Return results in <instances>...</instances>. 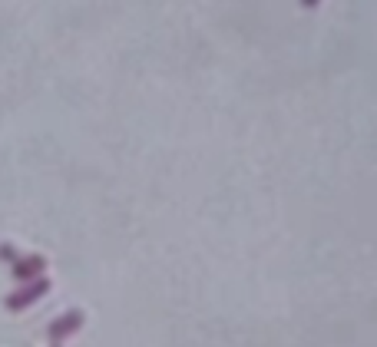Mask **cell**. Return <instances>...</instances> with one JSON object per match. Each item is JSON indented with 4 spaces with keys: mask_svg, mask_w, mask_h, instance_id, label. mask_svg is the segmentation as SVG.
<instances>
[{
    "mask_svg": "<svg viewBox=\"0 0 377 347\" xmlns=\"http://www.w3.org/2000/svg\"><path fill=\"white\" fill-rule=\"evenodd\" d=\"M13 258H17V248H13V245H0V261H4V265H10Z\"/></svg>",
    "mask_w": 377,
    "mask_h": 347,
    "instance_id": "4",
    "label": "cell"
},
{
    "mask_svg": "<svg viewBox=\"0 0 377 347\" xmlns=\"http://www.w3.org/2000/svg\"><path fill=\"white\" fill-rule=\"evenodd\" d=\"M47 294H50V278H47V271H43V275H37V278L20 281V288L10 291L7 298H4V308L7 311H23V308H30V304H37L40 298H47Z\"/></svg>",
    "mask_w": 377,
    "mask_h": 347,
    "instance_id": "1",
    "label": "cell"
},
{
    "mask_svg": "<svg viewBox=\"0 0 377 347\" xmlns=\"http://www.w3.org/2000/svg\"><path fill=\"white\" fill-rule=\"evenodd\" d=\"M10 265H13V268H10L13 281H30L47 271V258H43V255H17Z\"/></svg>",
    "mask_w": 377,
    "mask_h": 347,
    "instance_id": "3",
    "label": "cell"
},
{
    "mask_svg": "<svg viewBox=\"0 0 377 347\" xmlns=\"http://www.w3.org/2000/svg\"><path fill=\"white\" fill-rule=\"evenodd\" d=\"M318 4H321V0H301V7H308V10H311V7H318Z\"/></svg>",
    "mask_w": 377,
    "mask_h": 347,
    "instance_id": "5",
    "label": "cell"
},
{
    "mask_svg": "<svg viewBox=\"0 0 377 347\" xmlns=\"http://www.w3.org/2000/svg\"><path fill=\"white\" fill-rule=\"evenodd\" d=\"M83 324H87V314H83L80 308H70L67 314H60V318L47 328V341H50V344H60V341L73 338V334H77Z\"/></svg>",
    "mask_w": 377,
    "mask_h": 347,
    "instance_id": "2",
    "label": "cell"
}]
</instances>
